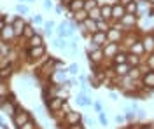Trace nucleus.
<instances>
[{
  "instance_id": "obj_39",
  "label": "nucleus",
  "mask_w": 154,
  "mask_h": 129,
  "mask_svg": "<svg viewBox=\"0 0 154 129\" xmlns=\"http://www.w3.org/2000/svg\"><path fill=\"white\" fill-rule=\"evenodd\" d=\"M37 128H38V126L35 124V120H32V119H30L28 122H26V124H23V126H21L19 129H37Z\"/></svg>"
},
{
  "instance_id": "obj_35",
  "label": "nucleus",
  "mask_w": 154,
  "mask_h": 129,
  "mask_svg": "<svg viewBox=\"0 0 154 129\" xmlns=\"http://www.w3.org/2000/svg\"><path fill=\"white\" fill-rule=\"evenodd\" d=\"M145 65H147V68L149 70H154V52H149V54H147Z\"/></svg>"
},
{
  "instance_id": "obj_36",
  "label": "nucleus",
  "mask_w": 154,
  "mask_h": 129,
  "mask_svg": "<svg viewBox=\"0 0 154 129\" xmlns=\"http://www.w3.org/2000/svg\"><path fill=\"white\" fill-rule=\"evenodd\" d=\"M16 12H18L19 16H25V14H28V7L23 5V4H19V5H16Z\"/></svg>"
},
{
  "instance_id": "obj_57",
  "label": "nucleus",
  "mask_w": 154,
  "mask_h": 129,
  "mask_svg": "<svg viewBox=\"0 0 154 129\" xmlns=\"http://www.w3.org/2000/svg\"><path fill=\"white\" fill-rule=\"evenodd\" d=\"M19 2H26V0H19Z\"/></svg>"
},
{
  "instance_id": "obj_21",
  "label": "nucleus",
  "mask_w": 154,
  "mask_h": 129,
  "mask_svg": "<svg viewBox=\"0 0 154 129\" xmlns=\"http://www.w3.org/2000/svg\"><path fill=\"white\" fill-rule=\"evenodd\" d=\"M28 42V47H38V45H44V39H42V35L35 31V35L32 37V39L26 40Z\"/></svg>"
},
{
  "instance_id": "obj_30",
  "label": "nucleus",
  "mask_w": 154,
  "mask_h": 129,
  "mask_svg": "<svg viewBox=\"0 0 154 129\" xmlns=\"http://www.w3.org/2000/svg\"><path fill=\"white\" fill-rule=\"evenodd\" d=\"M112 25L109 23V21H105V19H98L96 21V28H98V31H109V28H110Z\"/></svg>"
},
{
  "instance_id": "obj_37",
  "label": "nucleus",
  "mask_w": 154,
  "mask_h": 129,
  "mask_svg": "<svg viewBox=\"0 0 154 129\" xmlns=\"http://www.w3.org/2000/svg\"><path fill=\"white\" fill-rule=\"evenodd\" d=\"M96 49H100V45L95 44L93 40H89V42L86 44V51H88V52H93V51H96Z\"/></svg>"
},
{
  "instance_id": "obj_47",
  "label": "nucleus",
  "mask_w": 154,
  "mask_h": 129,
  "mask_svg": "<svg viewBox=\"0 0 154 129\" xmlns=\"http://www.w3.org/2000/svg\"><path fill=\"white\" fill-rule=\"evenodd\" d=\"M93 107H95V110L98 112V113H100V112H103V110H102V103H98V101H96V103H93Z\"/></svg>"
},
{
  "instance_id": "obj_16",
  "label": "nucleus",
  "mask_w": 154,
  "mask_h": 129,
  "mask_svg": "<svg viewBox=\"0 0 154 129\" xmlns=\"http://www.w3.org/2000/svg\"><path fill=\"white\" fill-rule=\"evenodd\" d=\"M103 60H105V58H103V51H102V47L93 51V52H88V63H89V61H91V63H102Z\"/></svg>"
},
{
  "instance_id": "obj_25",
  "label": "nucleus",
  "mask_w": 154,
  "mask_h": 129,
  "mask_svg": "<svg viewBox=\"0 0 154 129\" xmlns=\"http://www.w3.org/2000/svg\"><path fill=\"white\" fill-rule=\"evenodd\" d=\"M128 77H130L131 80H135V82H138V80L142 79V70H140V66H131Z\"/></svg>"
},
{
  "instance_id": "obj_6",
  "label": "nucleus",
  "mask_w": 154,
  "mask_h": 129,
  "mask_svg": "<svg viewBox=\"0 0 154 129\" xmlns=\"http://www.w3.org/2000/svg\"><path fill=\"white\" fill-rule=\"evenodd\" d=\"M138 23V16L137 14H125V18L121 21H117V25L121 28H126V30H133V26Z\"/></svg>"
},
{
  "instance_id": "obj_51",
  "label": "nucleus",
  "mask_w": 154,
  "mask_h": 129,
  "mask_svg": "<svg viewBox=\"0 0 154 129\" xmlns=\"http://www.w3.org/2000/svg\"><path fill=\"white\" fill-rule=\"evenodd\" d=\"M110 99H114L116 101V99H117V94H116V92H110Z\"/></svg>"
},
{
  "instance_id": "obj_19",
  "label": "nucleus",
  "mask_w": 154,
  "mask_h": 129,
  "mask_svg": "<svg viewBox=\"0 0 154 129\" xmlns=\"http://www.w3.org/2000/svg\"><path fill=\"white\" fill-rule=\"evenodd\" d=\"M102 10V19L105 21H112V4H105V5H100Z\"/></svg>"
},
{
  "instance_id": "obj_13",
  "label": "nucleus",
  "mask_w": 154,
  "mask_h": 129,
  "mask_svg": "<svg viewBox=\"0 0 154 129\" xmlns=\"http://www.w3.org/2000/svg\"><path fill=\"white\" fill-rule=\"evenodd\" d=\"M128 52H133V54H137V56H144L145 54V49H144V44H142V40H135L133 44L128 47Z\"/></svg>"
},
{
  "instance_id": "obj_33",
  "label": "nucleus",
  "mask_w": 154,
  "mask_h": 129,
  "mask_svg": "<svg viewBox=\"0 0 154 129\" xmlns=\"http://www.w3.org/2000/svg\"><path fill=\"white\" fill-rule=\"evenodd\" d=\"M125 9H126V14H137V12H138V5H137V0H135V2H130V4H126Z\"/></svg>"
},
{
  "instance_id": "obj_31",
  "label": "nucleus",
  "mask_w": 154,
  "mask_h": 129,
  "mask_svg": "<svg viewBox=\"0 0 154 129\" xmlns=\"http://www.w3.org/2000/svg\"><path fill=\"white\" fill-rule=\"evenodd\" d=\"M53 44H54V47H58V49H67L70 42H68L67 39H61V37H58V39H54V42H53Z\"/></svg>"
},
{
  "instance_id": "obj_46",
  "label": "nucleus",
  "mask_w": 154,
  "mask_h": 129,
  "mask_svg": "<svg viewBox=\"0 0 154 129\" xmlns=\"http://www.w3.org/2000/svg\"><path fill=\"white\" fill-rule=\"evenodd\" d=\"M125 120H126V117H125V115H119V113L116 115V122H117V124H123Z\"/></svg>"
},
{
  "instance_id": "obj_41",
  "label": "nucleus",
  "mask_w": 154,
  "mask_h": 129,
  "mask_svg": "<svg viewBox=\"0 0 154 129\" xmlns=\"http://www.w3.org/2000/svg\"><path fill=\"white\" fill-rule=\"evenodd\" d=\"M67 72L70 73V75H77V73H79V66L74 63V65H70V66L67 68Z\"/></svg>"
},
{
  "instance_id": "obj_55",
  "label": "nucleus",
  "mask_w": 154,
  "mask_h": 129,
  "mask_svg": "<svg viewBox=\"0 0 154 129\" xmlns=\"http://www.w3.org/2000/svg\"><path fill=\"white\" fill-rule=\"evenodd\" d=\"M140 129H149V128H147V126H142V128H140Z\"/></svg>"
},
{
  "instance_id": "obj_27",
  "label": "nucleus",
  "mask_w": 154,
  "mask_h": 129,
  "mask_svg": "<svg viewBox=\"0 0 154 129\" xmlns=\"http://www.w3.org/2000/svg\"><path fill=\"white\" fill-rule=\"evenodd\" d=\"M33 35H35V28H33L32 25H28V23H26V26H25V30H23V33H21V39L28 40V39H32Z\"/></svg>"
},
{
  "instance_id": "obj_7",
  "label": "nucleus",
  "mask_w": 154,
  "mask_h": 129,
  "mask_svg": "<svg viewBox=\"0 0 154 129\" xmlns=\"http://www.w3.org/2000/svg\"><path fill=\"white\" fill-rule=\"evenodd\" d=\"M82 113H79V112H74V110H70L68 113H65V117H63V120H65V124L67 126H74V124H79V122H82Z\"/></svg>"
},
{
  "instance_id": "obj_11",
  "label": "nucleus",
  "mask_w": 154,
  "mask_h": 129,
  "mask_svg": "<svg viewBox=\"0 0 154 129\" xmlns=\"http://www.w3.org/2000/svg\"><path fill=\"white\" fill-rule=\"evenodd\" d=\"M126 14V9L123 4H112V21H121L123 18H125Z\"/></svg>"
},
{
  "instance_id": "obj_48",
  "label": "nucleus",
  "mask_w": 154,
  "mask_h": 129,
  "mask_svg": "<svg viewBox=\"0 0 154 129\" xmlns=\"http://www.w3.org/2000/svg\"><path fill=\"white\" fill-rule=\"evenodd\" d=\"M53 7V2L51 0H44V9H51Z\"/></svg>"
},
{
  "instance_id": "obj_26",
  "label": "nucleus",
  "mask_w": 154,
  "mask_h": 129,
  "mask_svg": "<svg viewBox=\"0 0 154 129\" xmlns=\"http://www.w3.org/2000/svg\"><path fill=\"white\" fill-rule=\"evenodd\" d=\"M11 52H12V49H11L9 42H4V40H0V54H2L4 58H9Z\"/></svg>"
},
{
  "instance_id": "obj_42",
  "label": "nucleus",
  "mask_w": 154,
  "mask_h": 129,
  "mask_svg": "<svg viewBox=\"0 0 154 129\" xmlns=\"http://www.w3.org/2000/svg\"><path fill=\"white\" fill-rule=\"evenodd\" d=\"M135 113H137V119H145V115H147V112L144 108H140V107H138V110Z\"/></svg>"
},
{
  "instance_id": "obj_2",
  "label": "nucleus",
  "mask_w": 154,
  "mask_h": 129,
  "mask_svg": "<svg viewBox=\"0 0 154 129\" xmlns=\"http://www.w3.org/2000/svg\"><path fill=\"white\" fill-rule=\"evenodd\" d=\"M123 37H125V30H121V26L116 23V25H112L110 28H109V31H107V42H116V44H119L121 40H123Z\"/></svg>"
},
{
  "instance_id": "obj_34",
  "label": "nucleus",
  "mask_w": 154,
  "mask_h": 129,
  "mask_svg": "<svg viewBox=\"0 0 154 129\" xmlns=\"http://www.w3.org/2000/svg\"><path fill=\"white\" fill-rule=\"evenodd\" d=\"M95 7H98V0H84V10H89L95 9Z\"/></svg>"
},
{
  "instance_id": "obj_12",
  "label": "nucleus",
  "mask_w": 154,
  "mask_h": 129,
  "mask_svg": "<svg viewBox=\"0 0 154 129\" xmlns=\"http://www.w3.org/2000/svg\"><path fill=\"white\" fill-rule=\"evenodd\" d=\"M25 26H26V21L23 19V16H16L14 21H12V28H14V33H16V37H21V33L25 30Z\"/></svg>"
},
{
  "instance_id": "obj_53",
  "label": "nucleus",
  "mask_w": 154,
  "mask_h": 129,
  "mask_svg": "<svg viewBox=\"0 0 154 129\" xmlns=\"http://www.w3.org/2000/svg\"><path fill=\"white\" fill-rule=\"evenodd\" d=\"M119 129H130V126H125V128H119Z\"/></svg>"
},
{
  "instance_id": "obj_43",
  "label": "nucleus",
  "mask_w": 154,
  "mask_h": 129,
  "mask_svg": "<svg viewBox=\"0 0 154 129\" xmlns=\"http://www.w3.org/2000/svg\"><path fill=\"white\" fill-rule=\"evenodd\" d=\"M67 129H86V128H84V122H79V124H74V126H67Z\"/></svg>"
},
{
  "instance_id": "obj_22",
  "label": "nucleus",
  "mask_w": 154,
  "mask_h": 129,
  "mask_svg": "<svg viewBox=\"0 0 154 129\" xmlns=\"http://www.w3.org/2000/svg\"><path fill=\"white\" fill-rule=\"evenodd\" d=\"M75 101H77V105H81V107H91L93 105V99L88 98V94H82V92L77 94Z\"/></svg>"
},
{
  "instance_id": "obj_28",
  "label": "nucleus",
  "mask_w": 154,
  "mask_h": 129,
  "mask_svg": "<svg viewBox=\"0 0 154 129\" xmlns=\"http://www.w3.org/2000/svg\"><path fill=\"white\" fill-rule=\"evenodd\" d=\"M72 18H74V21L79 25V23H82V21L88 18V10H84V9L77 10V12H74V14H72Z\"/></svg>"
},
{
  "instance_id": "obj_38",
  "label": "nucleus",
  "mask_w": 154,
  "mask_h": 129,
  "mask_svg": "<svg viewBox=\"0 0 154 129\" xmlns=\"http://www.w3.org/2000/svg\"><path fill=\"white\" fill-rule=\"evenodd\" d=\"M125 117L128 122H137V113H135L133 110H130V112H126L125 113Z\"/></svg>"
},
{
  "instance_id": "obj_54",
  "label": "nucleus",
  "mask_w": 154,
  "mask_h": 129,
  "mask_svg": "<svg viewBox=\"0 0 154 129\" xmlns=\"http://www.w3.org/2000/svg\"><path fill=\"white\" fill-rule=\"evenodd\" d=\"M26 2H28V4H33V2H35V0H26Z\"/></svg>"
},
{
  "instance_id": "obj_4",
  "label": "nucleus",
  "mask_w": 154,
  "mask_h": 129,
  "mask_svg": "<svg viewBox=\"0 0 154 129\" xmlns=\"http://www.w3.org/2000/svg\"><path fill=\"white\" fill-rule=\"evenodd\" d=\"M102 51H103V58L112 61V58H114L116 54L121 51V45H119V44H116V42H107L105 45H102Z\"/></svg>"
},
{
  "instance_id": "obj_15",
  "label": "nucleus",
  "mask_w": 154,
  "mask_h": 129,
  "mask_svg": "<svg viewBox=\"0 0 154 129\" xmlns=\"http://www.w3.org/2000/svg\"><path fill=\"white\" fill-rule=\"evenodd\" d=\"M130 65L128 63H123V65H112V70H114V73L121 79V77H126L128 73H130Z\"/></svg>"
},
{
  "instance_id": "obj_8",
  "label": "nucleus",
  "mask_w": 154,
  "mask_h": 129,
  "mask_svg": "<svg viewBox=\"0 0 154 129\" xmlns=\"http://www.w3.org/2000/svg\"><path fill=\"white\" fill-rule=\"evenodd\" d=\"M140 84L147 87V89H152L154 91V70H147L142 73V79H140Z\"/></svg>"
},
{
  "instance_id": "obj_44",
  "label": "nucleus",
  "mask_w": 154,
  "mask_h": 129,
  "mask_svg": "<svg viewBox=\"0 0 154 129\" xmlns=\"http://www.w3.org/2000/svg\"><path fill=\"white\" fill-rule=\"evenodd\" d=\"M32 21H33L35 25H42V16H38V14H35V16L32 18Z\"/></svg>"
},
{
  "instance_id": "obj_29",
  "label": "nucleus",
  "mask_w": 154,
  "mask_h": 129,
  "mask_svg": "<svg viewBox=\"0 0 154 129\" xmlns=\"http://www.w3.org/2000/svg\"><path fill=\"white\" fill-rule=\"evenodd\" d=\"M11 75H12V66H11V65L0 68V80H7Z\"/></svg>"
},
{
  "instance_id": "obj_56",
  "label": "nucleus",
  "mask_w": 154,
  "mask_h": 129,
  "mask_svg": "<svg viewBox=\"0 0 154 129\" xmlns=\"http://www.w3.org/2000/svg\"><path fill=\"white\" fill-rule=\"evenodd\" d=\"M152 39H154V30H152Z\"/></svg>"
},
{
  "instance_id": "obj_52",
  "label": "nucleus",
  "mask_w": 154,
  "mask_h": 129,
  "mask_svg": "<svg viewBox=\"0 0 154 129\" xmlns=\"http://www.w3.org/2000/svg\"><path fill=\"white\" fill-rule=\"evenodd\" d=\"M4 26H5V21H4V19H0V30H2Z\"/></svg>"
},
{
  "instance_id": "obj_50",
  "label": "nucleus",
  "mask_w": 154,
  "mask_h": 129,
  "mask_svg": "<svg viewBox=\"0 0 154 129\" xmlns=\"http://www.w3.org/2000/svg\"><path fill=\"white\" fill-rule=\"evenodd\" d=\"M130 2H135V0H119V4H123V5H126V4H130Z\"/></svg>"
},
{
  "instance_id": "obj_18",
  "label": "nucleus",
  "mask_w": 154,
  "mask_h": 129,
  "mask_svg": "<svg viewBox=\"0 0 154 129\" xmlns=\"http://www.w3.org/2000/svg\"><path fill=\"white\" fill-rule=\"evenodd\" d=\"M123 63H128V51L121 47V51L112 58V65H123Z\"/></svg>"
},
{
  "instance_id": "obj_14",
  "label": "nucleus",
  "mask_w": 154,
  "mask_h": 129,
  "mask_svg": "<svg viewBox=\"0 0 154 129\" xmlns=\"http://www.w3.org/2000/svg\"><path fill=\"white\" fill-rule=\"evenodd\" d=\"M142 44H144V49L145 52L149 54V52H154V39H152V33H145L144 37H142Z\"/></svg>"
},
{
  "instance_id": "obj_24",
  "label": "nucleus",
  "mask_w": 154,
  "mask_h": 129,
  "mask_svg": "<svg viewBox=\"0 0 154 129\" xmlns=\"http://www.w3.org/2000/svg\"><path fill=\"white\" fill-rule=\"evenodd\" d=\"M142 56H137L133 52H128V65L130 66H140L142 65Z\"/></svg>"
},
{
  "instance_id": "obj_1",
  "label": "nucleus",
  "mask_w": 154,
  "mask_h": 129,
  "mask_svg": "<svg viewBox=\"0 0 154 129\" xmlns=\"http://www.w3.org/2000/svg\"><path fill=\"white\" fill-rule=\"evenodd\" d=\"M30 120V112L25 108H21V107H18V110H16V113L12 115V124H14V128H21L23 124H26Z\"/></svg>"
},
{
  "instance_id": "obj_40",
  "label": "nucleus",
  "mask_w": 154,
  "mask_h": 129,
  "mask_svg": "<svg viewBox=\"0 0 154 129\" xmlns=\"http://www.w3.org/2000/svg\"><path fill=\"white\" fill-rule=\"evenodd\" d=\"M98 122H100L102 126H107V124H109V120H107L105 112H100V113H98Z\"/></svg>"
},
{
  "instance_id": "obj_17",
  "label": "nucleus",
  "mask_w": 154,
  "mask_h": 129,
  "mask_svg": "<svg viewBox=\"0 0 154 129\" xmlns=\"http://www.w3.org/2000/svg\"><path fill=\"white\" fill-rule=\"evenodd\" d=\"M89 40H93L95 44H98V45L102 47V45L107 44V33L105 31H96V33H93V35H89Z\"/></svg>"
},
{
  "instance_id": "obj_23",
  "label": "nucleus",
  "mask_w": 154,
  "mask_h": 129,
  "mask_svg": "<svg viewBox=\"0 0 154 129\" xmlns=\"http://www.w3.org/2000/svg\"><path fill=\"white\" fill-rule=\"evenodd\" d=\"M11 94V87L7 84V80H0V101L7 99V96Z\"/></svg>"
},
{
  "instance_id": "obj_20",
  "label": "nucleus",
  "mask_w": 154,
  "mask_h": 129,
  "mask_svg": "<svg viewBox=\"0 0 154 129\" xmlns=\"http://www.w3.org/2000/svg\"><path fill=\"white\" fill-rule=\"evenodd\" d=\"M67 7H68V12L74 14V12H77V10L84 9V0H72Z\"/></svg>"
},
{
  "instance_id": "obj_49",
  "label": "nucleus",
  "mask_w": 154,
  "mask_h": 129,
  "mask_svg": "<svg viewBox=\"0 0 154 129\" xmlns=\"http://www.w3.org/2000/svg\"><path fill=\"white\" fill-rule=\"evenodd\" d=\"M56 12H58V14H61V12H63V5H61V4L56 7Z\"/></svg>"
},
{
  "instance_id": "obj_32",
  "label": "nucleus",
  "mask_w": 154,
  "mask_h": 129,
  "mask_svg": "<svg viewBox=\"0 0 154 129\" xmlns=\"http://www.w3.org/2000/svg\"><path fill=\"white\" fill-rule=\"evenodd\" d=\"M88 16H89L91 19H95V21L102 19V10H100V5H98V7H95V9L89 10V12H88Z\"/></svg>"
},
{
  "instance_id": "obj_3",
  "label": "nucleus",
  "mask_w": 154,
  "mask_h": 129,
  "mask_svg": "<svg viewBox=\"0 0 154 129\" xmlns=\"http://www.w3.org/2000/svg\"><path fill=\"white\" fill-rule=\"evenodd\" d=\"M65 101H67V99L60 98V96H51V98L46 99V107H48V110L51 113H56V112L61 110V107H63Z\"/></svg>"
},
{
  "instance_id": "obj_9",
  "label": "nucleus",
  "mask_w": 154,
  "mask_h": 129,
  "mask_svg": "<svg viewBox=\"0 0 154 129\" xmlns=\"http://www.w3.org/2000/svg\"><path fill=\"white\" fill-rule=\"evenodd\" d=\"M14 39H16V33H14L12 25H5V26L0 30V40H4V42H12Z\"/></svg>"
},
{
  "instance_id": "obj_45",
  "label": "nucleus",
  "mask_w": 154,
  "mask_h": 129,
  "mask_svg": "<svg viewBox=\"0 0 154 129\" xmlns=\"http://www.w3.org/2000/svg\"><path fill=\"white\" fill-rule=\"evenodd\" d=\"M70 110H72V108H70V105L65 101V103H63V107H61V112H63V113H68Z\"/></svg>"
},
{
  "instance_id": "obj_5",
  "label": "nucleus",
  "mask_w": 154,
  "mask_h": 129,
  "mask_svg": "<svg viewBox=\"0 0 154 129\" xmlns=\"http://www.w3.org/2000/svg\"><path fill=\"white\" fill-rule=\"evenodd\" d=\"M46 45H38V47H28L26 49V56H28L30 61H37V60H42V58H46Z\"/></svg>"
},
{
  "instance_id": "obj_10",
  "label": "nucleus",
  "mask_w": 154,
  "mask_h": 129,
  "mask_svg": "<svg viewBox=\"0 0 154 129\" xmlns=\"http://www.w3.org/2000/svg\"><path fill=\"white\" fill-rule=\"evenodd\" d=\"M0 107H2V110H4V113H7V115H14L16 113V110H18V103L16 101H11V99H2L0 101Z\"/></svg>"
}]
</instances>
